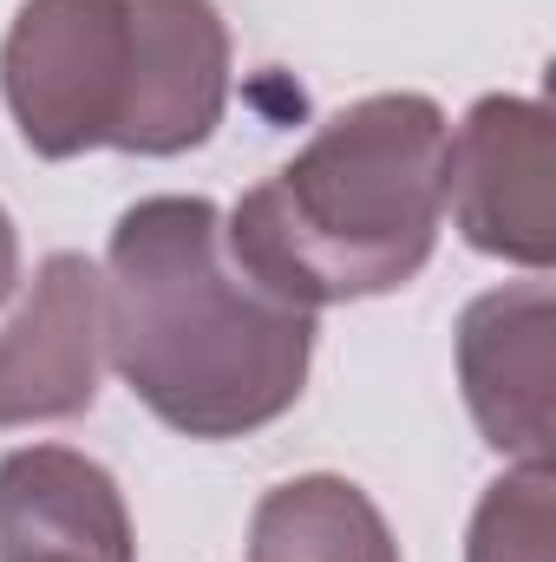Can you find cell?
I'll return each instance as SVG.
<instances>
[{"label":"cell","instance_id":"cell-1","mask_svg":"<svg viewBox=\"0 0 556 562\" xmlns=\"http://www.w3.org/2000/svg\"><path fill=\"white\" fill-rule=\"evenodd\" d=\"M99 321L112 373L184 438L276 425L314 360V314L243 276L210 196H144L119 216Z\"/></svg>","mask_w":556,"mask_h":562},{"label":"cell","instance_id":"cell-2","mask_svg":"<svg viewBox=\"0 0 556 562\" xmlns=\"http://www.w3.org/2000/svg\"><path fill=\"white\" fill-rule=\"evenodd\" d=\"M445 164L452 125L425 92L354 99L223 216V243L243 276L308 314L393 294L438 249Z\"/></svg>","mask_w":556,"mask_h":562},{"label":"cell","instance_id":"cell-3","mask_svg":"<svg viewBox=\"0 0 556 562\" xmlns=\"http://www.w3.org/2000/svg\"><path fill=\"white\" fill-rule=\"evenodd\" d=\"M0 99L33 157H177L223 125L230 26L216 0H20Z\"/></svg>","mask_w":556,"mask_h":562},{"label":"cell","instance_id":"cell-4","mask_svg":"<svg viewBox=\"0 0 556 562\" xmlns=\"http://www.w3.org/2000/svg\"><path fill=\"white\" fill-rule=\"evenodd\" d=\"M551 170L556 138L537 99H511V92L478 99L452 132V164H445V210L458 236L478 256L551 269Z\"/></svg>","mask_w":556,"mask_h":562},{"label":"cell","instance_id":"cell-5","mask_svg":"<svg viewBox=\"0 0 556 562\" xmlns=\"http://www.w3.org/2000/svg\"><path fill=\"white\" fill-rule=\"evenodd\" d=\"M105 367L99 269L73 249L46 256L20 314L0 327V431L92 413Z\"/></svg>","mask_w":556,"mask_h":562},{"label":"cell","instance_id":"cell-6","mask_svg":"<svg viewBox=\"0 0 556 562\" xmlns=\"http://www.w3.org/2000/svg\"><path fill=\"white\" fill-rule=\"evenodd\" d=\"M556 301L544 281L478 294L458 321L465 406L491 451L518 464H551V380H556Z\"/></svg>","mask_w":556,"mask_h":562},{"label":"cell","instance_id":"cell-7","mask_svg":"<svg viewBox=\"0 0 556 562\" xmlns=\"http://www.w3.org/2000/svg\"><path fill=\"white\" fill-rule=\"evenodd\" d=\"M0 562H138L125 491L73 445L0 458Z\"/></svg>","mask_w":556,"mask_h":562},{"label":"cell","instance_id":"cell-8","mask_svg":"<svg viewBox=\"0 0 556 562\" xmlns=\"http://www.w3.org/2000/svg\"><path fill=\"white\" fill-rule=\"evenodd\" d=\"M249 562H400V543L380 504L334 477H288L249 517Z\"/></svg>","mask_w":556,"mask_h":562},{"label":"cell","instance_id":"cell-9","mask_svg":"<svg viewBox=\"0 0 556 562\" xmlns=\"http://www.w3.org/2000/svg\"><path fill=\"white\" fill-rule=\"evenodd\" d=\"M465 562H556V477L551 464L504 471L471 517Z\"/></svg>","mask_w":556,"mask_h":562},{"label":"cell","instance_id":"cell-10","mask_svg":"<svg viewBox=\"0 0 556 562\" xmlns=\"http://www.w3.org/2000/svg\"><path fill=\"white\" fill-rule=\"evenodd\" d=\"M13 281H20V236H13V216L0 210V301L13 294Z\"/></svg>","mask_w":556,"mask_h":562}]
</instances>
